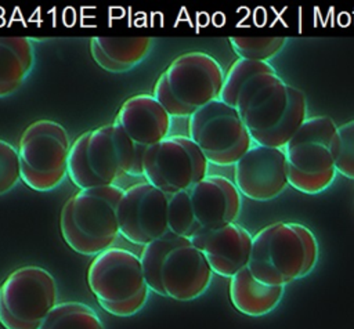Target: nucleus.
Wrapping results in <instances>:
<instances>
[{
    "label": "nucleus",
    "mask_w": 354,
    "mask_h": 329,
    "mask_svg": "<svg viewBox=\"0 0 354 329\" xmlns=\"http://www.w3.org/2000/svg\"><path fill=\"white\" fill-rule=\"evenodd\" d=\"M220 100L239 113L257 145L283 148L308 118L304 91L286 83L270 62L234 61Z\"/></svg>",
    "instance_id": "f257e3e1"
},
{
    "label": "nucleus",
    "mask_w": 354,
    "mask_h": 329,
    "mask_svg": "<svg viewBox=\"0 0 354 329\" xmlns=\"http://www.w3.org/2000/svg\"><path fill=\"white\" fill-rule=\"evenodd\" d=\"M319 258V245L304 224L277 221L253 235L252 275L264 285L282 286L311 274Z\"/></svg>",
    "instance_id": "f03ea898"
},
{
    "label": "nucleus",
    "mask_w": 354,
    "mask_h": 329,
    "mask_svg": "<svg viewBox=\"0 0 354 329\" xmlns=\"http://www.w3.org/2000/svg\"><path fill=\"white\" fill-rule=\"evenodd\" d=\"M149 290L177 301H191L209 289L213 271L191 239L167 232L141 250Z\"/></svg>",
    "instance_id": "7ed1b4c3"
},
{
    "label": "nucleus",
    "mask_w": 354,
    "mask_h": 329,
    "mask_svg": "<svg viewBox=\"0 0 354 329\" xmlns=\"http://www.w3.org/2000/svg\"><path fill=\"white\" fill-rule=\"evenodd\" d=\"M142 149L115 124L84 131L72 142L68 176L79 189L116 185L123 176H141Z\"/></svg>",
    "instance_id": "20e7f679"
},
{
    "label": "nucleus",
    "mask_w": 354,
    "mask_h": 329,
    "mask_svg": "<svg viewBox=\"0 0 354 329\" xmlns=\"http://www.w3.org/2000/svg\"><path fill=\"white\" fill-rule=\"evenodd\" d=\"M123 189L118 185L79 189L69 196L59 213L64 242L76 253L97 256L116 242L119 225L116 207Z\"/></svg>",
    "instance_id": "39448f33"
},
{
    "label": "nucleus",
    "mask_w": 354,
    "mask_h": 329,
    "mask_svg": "<svg viewBox=\"0 0 354 329\" xmlns=\"http://www.w3.org/2000/svg\"><path fill=\"white\" fill-rule=\"evenodd\" d=\"M283 152L289 187L304 195L324 192L337 176V124L329 116H308Z\"/></svg>",
    "instance_id": "423d86ee"
},
{
    "label": "nucleus",
    "mask_w": 354,
    "mask_h": 329,
    "mask_svg": "<svg viewBox=\"0 0 354 329\" xmlns=\"http://www.w3.org/2000/svg\"><path fill=\"white\" fill-rule=\"evenodd\" d=\"M224 70L205 51L176 57L155 82L152 95L171 118H189L205 105L220 100Z\"/></svg>",
    "instance_id": "0eeeda50"
},
{
    "label": "nucleus",
    "mask_w": 354,
    "mask_h": 329,
    "mask_svg": "<svg viewBox=\"0 0 354 329\" xmlns=\"http://www.w3.org/2000/svg\"><path fill=\"white\" fill-rule=\"evenodd\" d=\"M242 195L232 180L207 174L192 187L169 198V231L191 239L235 223Z\"/></svg>",
    "instance_id": "6e6552de"
},
{
    "label": "nucleus",
    "mask_w": 354,
    "mask_h": 329,
    "mask_svg": "<svg viewBox=\"0 0 354 329\" xmlns=\"http://www.w3.org/2000/svg\"><path fill=\"white\" fill-rule=\"evenodd\" d=\"M87 285L101 308L119 318L138 314L151 292L140 256L118 246L93 257L87 268Z\"/></svg>",
    "instance_id": "1a4fd4ad"
},
{
    "label": "nucleus",
    "mask_w": 354,
    "mask_h": 329,
    "mask_svg": "<svg viewBox=\"0 0 354 329\" xmlns=\"http://www.w3.org/2000/svg\"><path fill=\"white\" fill-rule=\"evenodd\" d=\"M71 138L54 120L39 119L28 124L18 141L21 181L33 191L48 192L68 176Z\"/></svg>",
    "instance_id": "9d476101"
},
{
    "label": "nucleus",
    "mask_w": 354,
    "mask_h": 329,
    "mask_svg": "<svg viewBox=\"0 0 354 329\" xmlns=\"http://www.w3.org/2000/svg\"><path fill=\"white\" fill-rule=\"evenodd\" d=\"M58 304V285L39 265L14 270L0 285V325L4 329H39Z\"/></svg>",
    "instance_id": "9b49d317"
},
{
    "label": "nucleus",
    "mask_w": 354,
    "mask_h": 329,
    "mask_svg": "<svg viewBox=\"0 0 354 329\" xmlns=\"http://www.w3.org/2000/svg\"><path fill=\"white\" fill-rule=\"evenodd\" d=\"M188 137L209 164L220 167L234 166L254 144L239 113L221 100L188 118Z\"/></svg>",
    "instance_id": "f8f14e48"
},
{
    "label": "nucleus",
    "mask_w": 354,
    "mask_h": 329,
    "mask_svg": "<svg viewBox=\"0 0 354 329\" xmlns=\"http://www.w3.org/2000/svg\"><path fill=\"white\" fill-rule=\"evenodd\" d=\"M209 162L185 135H169L142 149L141 176L167 196H173L207 176Z\"/></svg>",
    "instance_id": "ddd939ff"
},
{
    "label": "nucleus",
    "mask_w": 354,
    "mask_h": 329,
    "mask_svg": "<svg viewBox=\"0 0 354 329\" xmlns=\"http://www.w3.org/2000/svg\"><path fill=\"white\" fill-rule=\"evenodd\" d=\"M169 198L147 181L123 189L116 207L119 234L142 247L167 234Z\"/></svg>",
    "instance_id": "4468645a"
},
{
    "label": "nucleus",
    "mask_w": 354,
    "mask_h": 329,
    "mask_svg": "<svg viewBox=\"0 0 354 329\" xmlns=\"http://www.w3.org/2000/svg\"><path fill=\"white\" fill-rule=\"evenodd\" d=\"M234 184L242 196L252 200L278 198L289 187L283 148L253 144L234 164Z\"/></svg>",
    "instance_id": "2eb2a0df"
},
{
    "label": "nucleus",
    "mask_w": 354,
    "mask_h": 329,
    "mask_svg": "<svg viewBox=\"0 0 354 329\" xmlns=\"http://www.w3.org/2000/svg\"><path fill=\"white\" fill-rule=\"evenodd\" d=\"M191 242L205 256L213 274L232 278L249 264L253 235L238 223H231L195 235Z\"/></svg>",
    "instance_id": "dca6fc26"
},
{
    "label": "nucleus",
    "mask_w": 354,
    "mask_h": 329,
    "mask_svg": "<svg viewBox=\"0 0 354 329\" xmlns=\"http://www.w3.org/2000/svg\"><path fill=\"white\" fill-rule=\"evenodd\" d=\"M113 123L130 138L145 149L169 137L171 116L152 94H136L120 105Z\"/></svg>",
    "instance_id": "f3484780"
},
{
    "label": "nucleus",
    "mask_w": 354,
    "mask_h": 329,
    "mask_svg": "<svg viewBox=\"0 0 354 329\" xmlns=\"http://www.w3.org/2000/svg\"><path fill=\"white\" fill-rule=\"evenodd\" d=\"M152 37H104L90 39L94 62L106 72L123 73L140 65L151 53Z\"/></svg>",
    "instance_id": "a211bd4d"
},
{
    "label": "nucleus",
    "mask_w": 354,
    "mask_h": 329,
    "mask_svg": "<svg viewBox=\"0 0 354 329\" xmlns=\"http://www.w3.org/2000/svg\"><path fill=\"white\" fill-rule=\"evenodd\" d=\"M231 304L243 315L259 318L274 311L281 303L285 288L270 286L257 281L249 268H243L230 278Z\"/></svg>",
    "instance_id": "6ab92c4d"
},
{
    "label": "nucleus",
    "mask_w": 354,
    "mask_h": 329,
    "mask_svg": "<svg viewBox=\"0 0 354 329\" xmlns=\"http://www.w3.org/2000/svg\"><path fill=\"white\" fill-rule=\"evenodd\" d=\"M35 65V48L28 37H0V98L17 93Z\"/></svg>",
    "instance_id": "aec40b11"
},
{
    "label": "nucleus",
    "mask_w": 354,
    "mask_h": 329,
    "mask_svg": "<svg viewBox=\"0 0 354 329\" xmlns=\"http://www.w3.org/2000/svg\"><path fill=\"white\" fill-rule=\"evenodd\" d=\"M39 329H105L90 306L80 301H61L43 319Z\"/></svg>",
    "instance_id": "412c9836"
},
{
    "label": "nucleus",
    "mask_w": 354,
    "mask_h": 329,
    "mask_svg": "<svg viewBox=\"0 0 354 329\" xmlns=\"http://www.w3.org/2000/svg\"><path fill=\"white\" fill-rule=\"evenodd\" d=\"M230 44L238 58L248 61L268 62L286 46L288 37H242L231 36Z\"/></svg>",
    "instance_id": "4be33fe9"
},
{
    "label": "nucleus",
    "mask_w": 354,
    "mask_h": 329,
    "mask_svg": "<svg viewBox=\"0 0 354 329\" xmlns=\"http://www.w3.org/2000/svg\"><path fill=\"white\" fill-rule=\"evenodd\" d=\"M21 181L18 148L0 138V196L10 192Z\"/></svg>",
    "instance_id": "5701e85b"
},
{
    "label": "nucleus",
    "mask_w": 354,
    "mask_h": 329,
    "mask_svg": "<svg viewBox=\"0 0 354 329\" xmlns=\"http://www.w3.org/2000/svg\"><path fill=\"white\" fill-rule=\"evenodd\" d=\"M339 153L336 160L337 174L354 180V119L337 126Z\"/></svg>",
    "instance_id": "b1692460"
}]
</instances>
